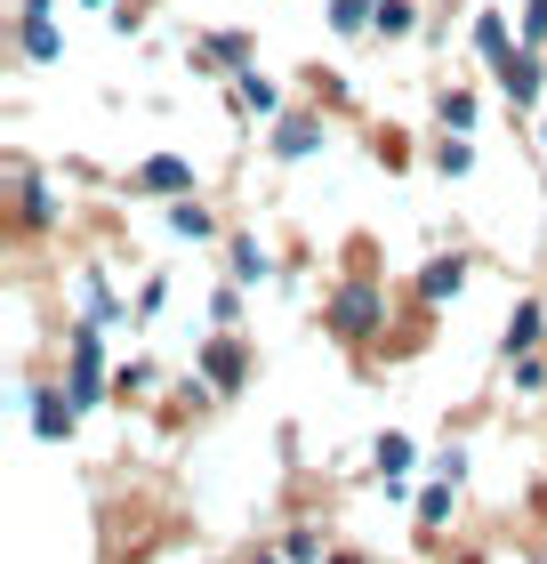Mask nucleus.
Instances as JSON below:
<instances>
[{
	"instance_id": "1",
	"label": "nucleus",
	"mask_w": 547,
	"mask_h": 564,
	"mask_svg": "<svg viewBox=\"0 0 547 564\" xmlns=\"http://www.w3.org/2000/svg\"><path fill=\"white\" fill-rule=\"evenodd\" d=\"M322 330H330V339H347V347H371L379 330H386V291H379L371 274H347L322 299Z\"/></svg>"
},
{
	"instance_id": "2",
	"label": "nucleus",
	"mask_w": 547,
	"mask_h": 564,
	"mask_svg": "<svg viewBox=\"0 0 547 564\" xmlns=\"http://www.w3.org/2000/svg\"><path fill=\"white\" fill-rule=\"evenodd\" d=\"M65 395L97 412V403L113 395V371H106V347H97V323H73L65 330Z\"/></svg>"
},
{
	"instance_id": "3",
	"label": "nucleus",
	"mask_w": 547,
	"mask_h": 564,
	"mask_svg": "<svg viewBox=\"0 0 547 564\" xmlns=\"http://www.w3.org/2000/svg\"><path fill=\"white\" fill-rule=\"evenodd\" d=\"M9 210H17V235H48V226L65 218V202H57V186H48L41 170L9 162Z\"/></svg>"
},
{
	"instance_id": "4",
	"label": "nucleus",
	"mask_w": 547,
	"mask_h": 564,
	"mask_svg": "<svg viewBox=\"0 0 547 564\" xmlns=\"http://www.w3.org/2000/svg\"><path fill=\"white\" fill-rule=\"evenodd\" d=\"M24 412H33V435H41V444H65L73 420H81V403L65 395V379H24Z\"/></svg>"
},
{
	"instance_id": "5",
	"label": "nucleus",
	"mask_w": 547,
	"mask_h": 564,
	"mask_svg": "<svg viewBox=\"0 0 547 564\" xmlns=\"http://www.w3.org/2000/svg\"><path fill=\"white\" fill-rule=\"evenodd\" d=\"M194 186H201V177H194L186 153H145V162L129 170V194H145V202H186Z\"/></svg>"
},
{
	"instance_id": "6",
	"label": "nucleus",
	"mask_w": 547,
	"mask_h": 564,
	"mask_svg": "<svg viewBox=\"0 0 547 564\" xmlns=\"http://www.w3.org/2000/svg\"><path fill=\"white\" fill-rule=\"evenodd\" d=\"M194 371L210 379V395H233V388H242V379L258 371V355L233 339V330H210V339H201V364H194Z\"/></svg>"
},
{
	"instance_id": "7",
	"label": "nucleus",
	"mask_w": 547,
	"mask_h": 564,
	"mask_svg": "<svg viewBox=\"0 0 547 564\" xmlns=\"http://www.w3.org/2000/svg\"><path fill=\"white\" fill-rule=\"evenodd\" d=\"M322 145H330V121H322V113H282L274 130H266V153H274L282 170H291V162H315Z\"/></svg>"
},
{
	"instance_id": "8",
	"label": "nucleus",
	"mask_w": 547,
	"mask_h": 564,
	"mask_svg": "<svg viewBox=\"0 0 547 564\" xmlns=\"http://www.w3.org/2000/svg\"><path fill=\"white\" fill-rule=\"evenodd\" d=\"M500 89H507L515 113H547V57L539 48H515V57L500 65Z\"/></svg>"
},
{
	"instance_id": "9",
	"label": "nucleus",
	"mask_w": 547,
	"mask_h": 564,
	"mask_svg": "<svg viewBox=\"0 0 547 564\" xmlns=\"http://www.w3.org/2000/svg\"><path fill=\"white\" fill-rule=\"evenodd\" d=\"M186 57H194V73H218V82H233V73L250 65V33H194Z\"/></svg>"
},
{
	"instance_id": "10",
	"label": "nucleus",
	"mask_w": 547,
	"mask_h": 564,
	"mask_svg": "<svg viewBox=\"0 0 547 564\" xmlns=\"http://www.w3.org/2000/svg\"><path fill=\"white\" fill-rule=\"evenodd\" d=\"M411 291H419V306H451V299L467 291V250H435Z\"/></svg>"
},
{
	"instance_id": "11",
	"label": "nucleus",
	"mask_w": 547,
	"mask_h": 564,
	"mask_svg": "<svg viewBox=\"0 0 547 564\" xmlns=\"http://www.w3.org/2000/svg\"><path fill=\"white\" fill-rule=\"evenodd\" d=\"M81 323H97V330H113V323H138L121 306V291L106 282V267H81Z\"/></svg>"
},
{
	"instance_id": "12",
	"label": "nucleus",
	"mask_w": 547,
	"mask_h": 564,
	"mask_svg": "<svg viewBox=\"0 0 547 564\" xmlns=\"http://www.w3.org/2000/svg\"><path fill=\"white\" fill-rule=\"evenodd\" d=\"M226 97H233L242 113H258V121H282V113H291V106H282V89H274L258 65H242V73H233V82H226Z\"/></svg>"
},
{
	"instance_id": "13",
	"label": "nucleus",
	"mask_w": 547,
	"mask_h": 564,
	"mask_svg": "<svg viewBox=\"0 0 547 564\" xmlns=\"http://www.w3.org/2000/svg\"><path fill=\"white\" fill-rule=\"evenodd\" d=\"M226 282H274V250L258 242V235H226Z\"/></svg>"
},
{
	"instance_id": "14",
	"label": "nucleus",
	"mask_w": 547,
	"mask_h": 564,
	"mask_svg": "<svg viewBox=\"0 0 547 564\" xmlns=\"http://www.w3.org/2000/svg\"><path fill=\"white\" fill-rule=\"evenodd\" d=\"M17 48H24V65H57V57H65V33H57V17H33V9H17Z\"/></svg>"
},
{
	"instance_id": "15",
	"label": "nucleus",
	"mask_w": 547,
	"mask_h": 564,
	"mask_svg": "<svg viewBox=\"0 0 547 564\" xmlns=\"http://www.w3.org/2000/svg\"><path fill=\"white\" fill-rule=\"evenodd\" d=\"M539 339H547V306L524 299V306L507 315V330H500V355H507V364H515V355H539Z\"/></svg>"
},
{
	"instance_id": "16",
	"label": "nucleus",
	"mask_w": 547,
	"mask_h": 564,
	"mask_svg": "<svg viewBox=\"0 0 547 564\" xmlns=\"http://www.w3.org/2000/svg\"><path fill=\"white\" fill-rule=\"evenodd\" d=\"M162 210H169V235H177V242H218V210H210L201 194H186V202H162Z\"/></svg>"
},
{
	"instance_id": "17",
	"label": "nucleus",
	"mask_w": 547,
	"mask_h": 564,
	"mask_svg": "<svg viewBox=\"0 0 547 564\" xmlns=\"http://www.w3.org/2000/svg\"><path fill=\"white\" fill-rule=\"evenodd\" d=\"M411 459H419V444H411L403 427H386L379 444H371V468L386 476V492H403V476H411Z\"/></svg>"
},
{
	"instance_id": "18",
	"label": "nucleus",
	"mask_w": 547,
	"mask_h": 564,
	"mask_svg": "<svg viewBox=\"0 0 547 564\" xmlns=\"http://www.w3.org/2000/svg\"><path fill=\"white\" fill-rule=\"evenodd\" d=\"M515 48H524V41L507 33V17H500V9H483V17H475V57H483L491 73H500V65L515 57Z\"/></svg>"
},
{
	"instance_id": "19",
	"label": "nucleus",
	"mask_w": 547,
	"mask_h": 564,
	"mask_svg": "<svg viewBox=\"0 0 547 564\" xmlns=\"http://www.w3.org/2000/svg\"><path fill=\"white\" fill-rule=\"evenodd\" d=\"M475 113H483V97H475V89H442V97H435V121H442L451 138L475 130Z\"/></svg>"
},
{
	"instance_id": "20",
	"label": "nucleus",
	"mask_w": 547,
	"mask_h": 564,
	"mask_svg": "<svg viewBox=\"0 0 547 564\" xmlns=\"http://www.w3.org/2000/svg\"><path fill=\"white\" fill-rule=\"evenodd\" d=\"M153 388H162V364H153V355H129V364L113 371V395H121V403H138V395H153Z\"/></svg>"
},
{
	"instance_id": "21",
	"label": "nucleus",
	"mask_w": 547,
	"mask_h": 564,
	"mask_svg": "<svg viewBox=\"0 0 547 564\" xmlns=\"http://www.w3.org/2000/svg\"><path fill=\"white\" fill-rule=\"evenodd\" d=\"M459 517V484H427V492H419V532H442V524H451Z\"/></svg>"
},
{
	"instance_id": "22",
	"label": "nucleus",
	"mask_w": 547,
	"mask_h": 564,
	"mask_svg": "<svg viewBox=\"0 0 547 564\" xmlns=\"http://www.w3.org/2000/svg\"><path fill=\"white\" fill-rule=\"evenodd\" d=\"M379 41H411L419 33V0H379V24H371Z\"/></svg>"
},
{
	"instance_id": "23",
	"label": "nucleus",
	"mask_w": 547,
	"mask_h": 564,
	"mask_svg": "<svg viewBox=\"0 0 547 564\" xmlns=\"http://www.w3.org/2000/svg\"><path fill=\"white\" fill-rule=\"evenodd\" d=\"M379 24V0H330V33H371Z\"/></svg>"
},
{
	"instance_id": "24",
	"label": "nucleus",
	"mask_w": 547,
	"mask_h": 564,
	"mask_svg": "<svg viewBox=\"0 0 547 564\" xmlns=\"http://www.w3.org/2000/svg\"><path fill=\"white\" fill-rule=\"evenodd\" d=\"M435 170H442V177H467V170H475V145L442 130V138H435Z\"/></svg>"
},
{
	"instance_id": "25",
	"label": "nucleus",
	"mask_w": 547,
	"mask_h": 564,
	"mask_svg": "<svg viewBox=\"0 0 547 564\" xmlns=\"http://www.w3.org/2000/svg\"><path fill=\"white\" fill-rule=\"evenodd\" d=\"M507 388H515V395H547V355H515V364H507Z\"/></svg>"
},
{
	"instance_id": "26",
	"label": "nucleus",
	"mask_w": 547,
	"mask_h": 564,
	"mask_svg": "<svg viewBox=\"0 0 547 564\" xmlns=\"http://www.w3.org/2000/svg\"><path fill=\"white\" fill-rule=\"evenodd\" d=\"M210 323H218V330L242 323V282H218V291H210Z\"/></svg>"
},
{
	"instance_id": "27",
	"label": "nucleus",
	"mask_w": 547,
	"mask_h": 564,
	"mask_svg": "<svg viewBox=\"0 0 547 564\" xmlns=\"http://www.w3.org/2000/svg\"><path fill=\"white\" fill-rule=\"evenodd\" d=\"M282 556H291V564H322L330 549H322V532H315V524H298L291 541H282Z\"/></svg>"
},
{
	"instance_id": "28",
	"label": "nucleus",
	"mask_w": 547,
	"mask_h": 564,
	"mask_svg": "<svg viewBox=\"0 0 547 564\" xmlns=\"http://www.w3.org/2000/svg\"><path fill=\"white\" fill-rule=\"evenodd\" d=\"M515 41H524V48H547V0H524V17H515Z\"/></svg>"
},
{
	"instance_id": "29",
	"label": "nucleus",
	"mask_w": 547,
	"mask_h": 564,
	"mask_svg": "<svg viewBox=\"0 0 547 564\" xmlns=\"http://www.w3.org/2000/svg\"><path fill=\"white\" fill-rule=\"evenodd\" d=\"M162 306H169V274H145V282H138V323H153Z\"/></svg>"
},
{
	"instance_id": "30",
	"label": "nucleus",
	"mask_w": 547,
	"mask_h": 564,
	"mask_svg": "<svg viewBox=\"0 0 547 564\" xmlns=\"http://www.w3.org/2000/svg\"><path fill=\"white\" fill-rule=\"evenodd\" d=\"M435 476H442V484H467V452H459V444L435 452Z\"/></svg>"
},
{
	"instance_id": "31",
	"label": "nucleus",
	"mask_w": 547,
	"mask_h": 564,
	"mask_svg": "<svg viewBox=\"0 0 547 564\" xmlns=\"http://www.w3.org/2000/svg\"><path fill=\"white\" fill-rule=\"evenodd\" d=\"M322 564H362V556H354V549H330V556H322Z\"/></svg>"
},
{
	"instance_id": "32",
	"label": "nucleus",
	"mask_w": 547,
	"mask_h": 564,
	"mask_svg": "<svg viewBox=\"0 0 547 564\" xmlns=\"http://www.w3.org/2000/svg\"><path fill=\"white\" fill-rule=\"evenodd\" d=\"M532 121H539V153H547V113H532Z\"/></svg>"
},
{
	"instance_id": "33",
	"label": "nucleus",
	"mask_w": 547,
	"mask_h": 564,
	"mask_svg": "<svg viewBox=\"0 0 547 564\" xmlns=\"http://www.w3.org/2000/svg\"><path fill=\"white\" fill-rule=\"evenodd\" d=\"M81 9H113V0H81Z\"/></svg>"
},
{
	"instance_id": "34",
	"label": "nucleus",
	"mask_w": 547,
	"mask_h": 564,
	"mask_svg": "<svg viewBox=\"0 0 547 564\" xmlns=\"http://www.w3.org/2000/svg\"><path fill=\"white\" fill-rule=\"evenodd\" d=\"M250 564H282V556H250Z\"/></svg>"
},
{
	"instance_id": "35",
	"label": "nucleus",
	"mask_w": 547,
	"mask_h": 564,
	"mask_svg": "<svg viewBox=\"0 0 547 564\" xmlns=\"http://www.w3.org/2000/svg\"><path fill=\"white\" fill-rule=\"evenodd\" d=\"M532 564H547V556H532Z\"/></svg>"
}]
</instances>
